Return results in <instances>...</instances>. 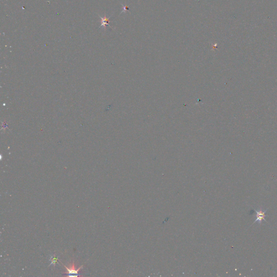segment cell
Here are the masks:
<instances>
[{
    "mask_svg": "<svg viewBox=\"0 0 277 277\" xmlns=\"http://www.w3.org/2000/svg\"><path fill=\"white\" fill-rule=\"evenodd\" d=\"M63 265L65 266V267L66 268L67 271L66 272L62 273V275L68 277H79L82 276V274L80 273V271L81 268H83V266L82 265L80 267L76 269L75 264H74V261H73V264H71V265L69 267H67L66 266L64 265V264H63Z\"/></svg>",
    "mask_w": 277,
    "mask_h": 277,
    "instance_id": "1",
    "label": "cell"
},
{
    "mask_svg": "<svg viewBox=\"0 0 277 277\" xmlns=\"http://www.w3.org/2000/svg\"><path fill=\"white\" fill-rule=\"evenodd\" d=\"M267 211V209H266L265 211H262L261 209L255 210L256 218L255 219V221H254L253 224H254L255 222H258L259 224H261L263 220L266 221L265 218L266 216V213Z\"/></svg>",
    "mask_w": 277,
    "mask_h": 277,
    "instance_id": "2",
    "label": "cell"
},
{
    "mask_svg": "<svg viewBox=\"0 0 277 277\" xmlns=\"http://www.w3.org/2000/svg\"><path fill=\"white\" fill-rule=\"evenodd\" d=\"M49 260L50 261V265H53L54 266H55L56 265V263L58 262V256H56V255H51L50 256V258L49 259Z\"/></svg>",
    "mask_w": 277,
    "mask_h": 277,
    "instance_id": "3",
    "label": "cell"
},
{
    "mask_svg": "<svg viewBox=\"0 0 277 277\" xmlns=\"http://www.w3.org/2000/svg\"><path fill=\"white\" fill-rule=\"evenodd\" d=\"M101 19H102V24L101 26V27H104V29H106V25H109V19L108 18H107L105 16L104 17H101Z\"/></svg>",
    "mask_w": 277,
    "mask_h": 277,
    "instance_id": "4",
    "label": "cell"
}]
</instances>
